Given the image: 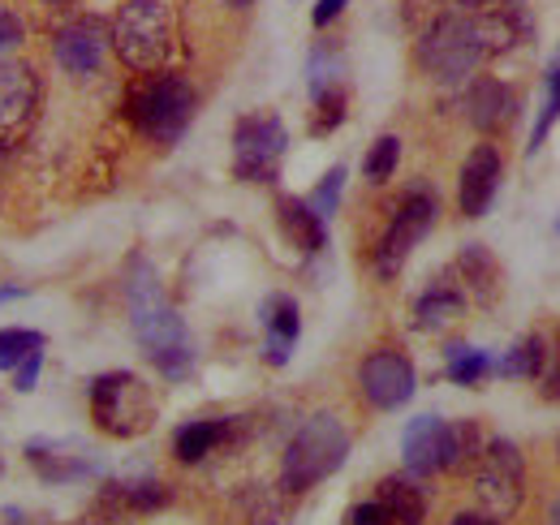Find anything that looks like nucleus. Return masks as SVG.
I'll return each instance as SVG.
<instances>
[{
	"mask_svg": "<svg viewBox=\"0 0 560 525\" xmlns=\"http://www.w3.org/2000/svg\"><path fill=\"white\" fill-rule=\"evenodd\" d=\"M126 298H130V324L139 336L142 353L155 362V371L164 380H186L195 371V345H190V331L182 324V315L168 306L155 271L147 262L130 267V280H126Z\"/></svg>",
	"mask_w": 560,
	"mask_h": 525,
	"instance_id": "obj_1",
	"label": "nucleus"
},
{
	"mask_svg": "<svg viewBox=\"0 0 560 525\" xmlns=\"http://www.w3.org/2000/svg\"><path fill=\"white\" fill-rule=\"evenodd\" d=\"M346 457H350V431L341 427V418L337 413H311L293 431V440L280 457V491L302 495V491L319 487L328 474H337L346 465Z\"/></svg>",
	"mask_w": 560,
	"mask_h": 525,
	"instance_id": "obj_2",
	"label": "nucleus"
},
{
	"mask_svg": "<svg viewBox=\"0 0 560 525\" xmlns=\"http://www.w3.org/2000/svg\"><path fill=\"white\" fill-rule=\"evenodd\" d=\"M117 57L139 73H151L173 52V9L164 0H126L113 22Z\"/></svg>",
	"mask_w": 560,
	"mask_h": 525,
	"instance_id": "obj_3",
	"label": "nucleus"
},
{
	"mask_svg": "<svg viewBox=\"0 0 560 525\" xmlns=\"http://www.w3.org/2000/svg\"><path fill=\"white\" fill-rule=\"evenodd\" d=\"M130 121L151 142H177L195 121V86L177 73H155L130 95Z\"/></svg>",
	"mask_w": 560,
	"mask_h": 525,
	"instance_id": "obj_4",
	"label": "nucleus"
},
{
	"mask_svg": "<svg viewBox=\"0 0 560 525\" xmlns=\"http://www.w3.org/2000/svg\"><path fill=\"white\" fill-rule=\"evenodd\" d=\"M488 52H483V39H479V26L475 18H462V13H440L427 35L419 39V66L435 78V82H462L470 78V69L479 66Z\"/></svg>",
	"mask_w": 560,
	"mask_h": 525,
	"instance_id": "obj_5",
	"label": "nucleus"
},
{
	"mask_svg": "<svg viewBox=\"0 0 560 525\" xmlns=\"http://www.w3.org/2000/svg\"><path fill=\"white\" fill-rule=\"evenodd\" d=\"M91 413L95 427L117 435V440H135L155 422V396L130 371H108L91 384Z\"/></svg>",
	"mask_w": 560,
	"mask_h": 525,
	"instance_id": "obj_6",
	"label": "nucleus"
},
{
	"mask_svg": "<svg viewBox=\"0 0 560 525\" xmlns=\"http://www.w3.org/2000/svg\"><path fill=\"white\" fill-rule=\"evenodd\" d=\"M435 211H440V198H435L431 186H415V190L401 195L393 220H388V229H384V242L375 250V276L380 280H393L406 267V259L415 255V246L431 233Z\"/></svg>",
	"mask_w": 560,
	"mask_h": 525,
	"instance_id": "obj_7",
	"label": "nucleus"
},
{
	"mask_svg": "<svg viewBox=\"0 0 560 525\" xmlns=\"http://www.w3.org/2000/svg\"><path fill=\"white\" fill-rule=\"evenodd\" d=\"M475 491L495 517H509L526 500V460L513 440H491L475 465Z\"/></svg>",
	"mask_w": 560,
	"mask_h": 525,
	"instance_id": "obj_8",
	"label": "nucleus"
},
{
	"mask_svg": "<svg viewBox=\"0 0 560 525\" xmlns=\"http://www.w3.org/2000/svg\"><path fill=\"white\" fill-rule=\"evenodd\" d=\"M284 147H289V138H284L280 117H272V113L242 117L233 130V173L242 182H272Z\"/></svg>",
	"mask_w": 560,
	"mask_h": 525,
	"instance_id": "obj_9",
	"label": "nucleus"
},
{
	"mask_svg": "<svg viewBox=\"0 0 560 525\" xmlns=\"http://www.w3.org/2000/svg\"><path fill=\"white\" fill-rule=\"evenodd\" d=\"M358 384H362V396H366L375 409H401V405L415 396V388H419L410 358L397 353V349L371 353V358L358 366Z\"/></svg>",
	"mask_w": 560,
	"mask_h": 525,
	"instance_id": "obj_10",
	"label": "nucleus"
},
{
	"mask_svg": "<svg viewBox=\"0 0 560 525\" xmlns=\"http://www.w3.org/2000/svg\"><path fill=\"white\" fill-rule=\"evenodd\" d=\"M401 457L406 469L415 478H431L440 469L453 465V422L435 418V413H419L410 427H406V440H401Z\"/></svg>",
	"mask_w": 560,
	"mask_h": 525,
	"instance_id": "obj_11",
	"label": "nucleus"
},
{
	"mask_svg": "<svg viewBox=\"0 0 560 525\" xmlns=\"http://www.w3.org/2000/svg\"><path fill=\"white\" fill-rule=\"evenodd\" d=\"M500 190V151L495 147H475L462 164V182H457V198L466 215H488L491 198Z\"/></svg>",
	"mask_w": 560,
	"mask_h": 525,
	"instance_id": "obj_12",
	"label": "nucleus"
},
{
	"mask_svg": "<svg viewBox=\"0 0 560 525\" xmlns=\"http://www.w3.org/2000/svg\"><path fill=\"white\" fill-rule=\"evenodd\" d=\"M39 104V78L31 66H0V133L26 130Z\"/></svg>",
	"mask_w": 560,
	"mask_h": 525,
	"instance_id": "obj_13",
	"label": "nucleus"
},
{
	"mask_svg": "<svg viewBox=\"0 0 560 525\" xmlns=\"http://www.w3.org/2000/svg\"><path fill=\"white\" fill-rule=\"evenodd\" d=\"M475 26H479V39H483V52L495 57V52H509L522 39H530V9L522 0H504L495 9H483L475 18Z\"/></svg>",
	"mask_w": 560,
	"mask_h": 525,
	"instance_id": "obj_14",
	"label": "nucleus"
},
{
	"mask_svg": "<svg viewBox=\"0 0 560 525\" xmlns=\"http://www.w3.org/2000/svg\"><path fill=\"white\" fill-rule=\"evenodd\" d=\"M52 52H57V66L66 69V73L91 78L100 69V61H104V35H100L95 22H73V26H66L57 35Z\"/></svg>",
	"mask_w": 560,
	"mask_h": 525,
	"instance_id": "obj_15",
	"label": "nucleus"
},
{
	"mask_svg": "<svg viewBox=\"0 0 560 525\" xmlns=\"http://www.w3.org/2000/svg\"><path fill=\"white\" fill-rule=\"evenodd\" d=\"M513 113H517V104H513V91L504 86V82H495V78H479L475 86H470V95H466V117H470V126L475 130H500L504 121H513Z\"/></svg>",
	"mask_w": 560,
	"mask_h": 525,
	"instance_id": "obj_16",
	"label": "nucleus"
},
{
	"mask_svg": "<svg viewBox=\"0 0 560 525\" xmlns=\"http://www.w3.org/2000/svg\"><path fill=\"white\" fill-rule=\"evenodd\" d=\"M168 491L155 478H135V482H108L100 495V509H113L117 517H135V513H151L164 509Z\"/></svg>",
	"mask_w": 560,
	"mask_h": 525,
	"instance_id": "obj_17",
	"label": "nucleus"
},
{
	"mask_svg": "<svg viewBox=\"0 0 560 525\" xmlns=\"http://www.w3.org/2000/svg\"><path fill=\"white\" fill-rule=\"evenodd\" d=\"M264 328H268L264 358H268L272 366H284L289 353H293V340H298V331H302V319H298L293 298H272V302L264 306Z\"/></svg>",
	"mask_w": 560,
	"mask_h": 525,
	"instance_id": "obj_18",
	"label": "nucleus"
},
{
	"mask_svg": "<svg viewBox=\"0 0 560 525\" xmlns=\"http://www.w3.org/2000/svg\"><path fill=\"white\" fill-rule=\"evenodd\" d=\"M462 315H466V298H462V289H457L453 280L431 284V289L419 298V306H415V324H419L422 331L453 328Z\"/></svg>",
	"mask_w": 560,
	"mask_h": 525,
	"instance_id": "obj_19",
	"label": "nucleus"
},
{
	"mask_svg": "<svg viewBox=\"0 0 560 525\" xmlns=\"http://www.w3.org/2000/svg\"><path fill=\"white\" fill-rule=\"evenodd\" d=\"M280 229L289 233V242L298 246V250H324V242H328V229H324V215L311 207V202H302V198H280Z\"/></svg>",
	"mask_w": 560,
	"mask_h": 525,
	"instance_id": "obj_20",
	"label": "nucleus"
},
{
	"mask_svg": "<svg viewBox=\"0 0 560 525\" xmlns=\"http://www.w3.org/2000/svg\"><path fill=\"white\" fill-rule=\"evenodd\" d=\"M229 435H233V422H215V418L186 422V427H177V435H173V453H177V460L195 465V460H203L208 453H215Z\"/></svg>",
	"mask_w": 560,
	"mask_h": 525,
	"instance_id": "obj_21",
	"label": "nucleus"
},
{
	"mask_svg": "<svg viewBox=\"0 0 560 525\" xmlns=\"http://www.w3.org/2000/svg\"><path fill=\"white\" fill-rule=\"evenodd\" d=\"M375 500L397 517V525H422V517H427V500H422L419 482H410V478H401V474L384 478Z\"/></svg>",
	"mask_w": 560,
	"mask_h": 525,
	"instance_id": "obj_22",
	"label": "nucleus"
},
{
	"mask_svg": "<svg viewBox=\"0 0 560 525\" xmlns=\"http://www.w3.org/2000/svg\"><path fill=\"white\" fill-rule=\"evenodd\" d=\"M237 509H242V525H289V513H284L280 491L277 487H264V482L242 487Z\"/></svg>",
	"mask_w": 560,
	"mask_h": 525,
	"instance_id": "obj_23",
	"label": "nucleus"
},
{
	"mask_svg": "<svg viewBox=\"0 0 560 525\" xmlns=\"http://www.w3.org/2000/svg\"><path fill=\"white\" fill-rule=\"evenodd\" d=\"M544 362H548V340L544 336H526L522 345H513L500 358V375H509V380H539Z\"/></svg>",
	"mask_w": 560,
	"mask_h": 525,
	"instance_id": "obj_24",
	"label": "nucleus"
},
{
	"mask_svg": "<svg viewBox=\"0 0 560 525\" xmlns=\"http://www.w3.org/2000/svg\"><path fill=\"white\" fill-rule=\"evenodd\" d=\"M491 371V358L483 349H475V345H462V340H453L448 345V380L453 384H462V388H475V384H483Z\"/></svg>",
	"mask_w": 560,
	"mask_h": 525,
	"instance_id": "obj_25",
	"label": "nucleus"
},
{
	"mask_svg": "<svg viewBox=\"0 0 560 525\" xmlns=\"http://www.w3.org/2000/svg\"><path fill=\"white\" fill-rule=\"evenodd\" d=\"M26 457L35 460V469L48 478V482H73V478H82V474H91L95 465L82 457H61V453H52L48 444H31L26 448Z\"/></svg>",
	"mask_w": 560,
	"mask_h": 525,
	"instance_id": "obj_26",
	"label": "nucleus"
},
{
	"mask_svg": "<svg viewBox=\"0 0 560 525\" xmlns=\"http://www.w3.org/2000/svg\"><path fill=\"white\" fill-rule=\"evenodd\" d=\"M457 262H462V271H466V284L475 289V302H483V306H488L491 298H495V276H500L495 259H491L483 246H470Z\"/></svg>",
	"mask_w": 560,
	"mask_h": 525,
	"instance_id": "obj_27",
	"label": "nucleus"
},
{
	"mask_svg": "<svg viewBox=\"0 0 560 525\" xmlns=\"http://www.w3.org/2000/svg\"><path fill=\"white\" fill-rule=\"evenodd\" d=\"M397 160H401V138H397V133H384V138L366 151V160H362L366 182H371V186H384V182L397 173Z\"/></svg>",
	"mask_w": 560,
	"mask_h": 525,
	"instance_id": "obj_28",
	"label": "nucleus"
},
{
	"mask_svg": "<svg viewBox=\"0 0 560 525\" xmlns=\"http://www.w3.org/2000/svg\"><path fill=\"white\" fill-rule=\"evenodd\" d=\"M44 349V336L31 328H9L0 331V371H13L18 362H26L31 353Z\"/></svg>",
	"mask_w": 560,
	"mask_h": 525,
	"instance_id": "obj_29",
	"label": "nucleus"
},
{
	"mask_svg": "<svg viewBox=\"0 0 560 525\" xmlns=\"http://www.w3.org/2000/svg\"><path fill=\"white\" fill-rule=\"evenodd\" d=\"M483 431L475 427V422H453V465L448 469H475L479 465V457H483Z\"/></svg>",
	"mask_w": 560,
	"mask_h": 525,
	"instance_id": "obj_30",
	"label": "nucleus"
},
{
	"mask_svg": "<svg viewBox=\"0 0 560 525\" xmlns=\"http://www.w3.org/2000/svg\"><path fill=\"white\" fill-rule=\"evenodd\" d=\"M337 82H341V57L328 48H315L311 52V95L337 91Z\"/></svg>",
	"mask_w": 560,
	"mask_h": 525,
	"instance_id": "obj_31",
	"label": "nucleus"
},
{
	"mask_svg": "<svg viewBox=\"0 0 560 525\" xmlns=\"http://www.w3.org/2000/svg\"><path fill=\"white\" fill-rule=\"evenodd\" d=\"M341 121H346V95H341V86H337V91L315 95V121H311V133L337 130Z\"/></svg>",
	"mask_w": 560,
	"mask_h": 525,
	"instance_id": "obj_32",
	"label": "nucleus"
},
{
	"mask_svg": "<svg viewBox=\"0 0 560 525\" xmlns=\"http://www.w3.org/2000/svg\"><path fill=\"white\" fill-rule=\"evenodd\" d=\"M557 117H560V61L548 69V104H544V113H539V121H535L530 151H539V147H544V138H548V130L557 126Z\"/></svg>",
	"mask_w": 560,
	"mask_h": 525,
	"instance_id": "obj_33",
	"label": "nucleus"
},
{
	"mask_svg": "<svg viewBox=\"0 0 560 525\" xmlns=\"http://www.w3.org/2000/svg\"><path fill=\"white\" fill-rule=\"evenodd\" d=\"M341 190H346V168L337 164V168H328V173H324V182L315 186V195L306 198V202L328 220V215L337 211V202H341Z\"/></svg>",
	"mask_w": 560,
	"mask_h": 525,
	"instance_id": "obj_34",
	"label": "nucleus"
},
{
	"mask_svg": "<svg viewBox=\"0 0 560 525\" xmlns=\"http://www.w3.org/2000/svg\"><path fill=\"white\" fill-rule=\"evenodd\" d=\"M350 525H397V517H393V513H388L380 500H371V504H353Z\"/></svg>",
	"mask_w": 560,
	"mask_h": 525,
	"instance_id": "obj_35",
	"label": "nucleus"
},
{
	"mask_svg": "<svg viewBox=\"0 0 560 525\" xmlns=\"http://www.w3.org/2000/svg\"><path fill=\"white\" fill-rule=\"evenodd\" d=\"M39 362H44V349L13 366V388H18V393H31V388H35V380H39Z\"/></svg>",
	"mask_w": 560,
	"mask_h": 525,
	"instance_id": "obj_36",
	"label": "nucleus"
},
{
	"mask_svg": "<svg viewBox=\"0 0 560 525\" xmlns=\"http://www.w3.org/2000/svg\"><path fill=\"white\" fill-rule=\"evenodd\" d=\"M22 39H26V35H22V22H18L9 9H0V52H13Z\"/></svg>",
	"mask_w": 560,
	"mask_h": 525,
	"instance_id": "obj_37",
	"label": "nucleus"
},
{
	"mask_svg": "<svg viewBox=\"0 0 560 525\" xmlns=\"http://www.w3.org/2000/svg\"><path fill=\"white\" fill-rule=\"evenodd\" d=\"M341 9H346V0H319L311 18H315V26H328V22H332V18L341 13Z\"/></svg>",
	"mask_w": 560,
	"mask_h": 525,
	"instance_id": "obj_38",
	"label": "nucleus"
},
{
	"mask_svg": "<svg viewBox=\"0 0 560 525\" xmlns=\"http://www.w3.org/2000/svg\"><path fill=\"white\" fill-rule=\"evenodd\" d=\"M453 525H500V517H491V513H457Z\"/></svg>",
	"mask_w": 560,
	"mask_h": 525,
	"instance_id": "obj_39",
	"label": "nucleus"
},
{
	"mask_svg": "<svg viewBox=\"0 0 560 525\" xmlns=\"http://www.w3.org/2000/svg\"><path fill=\"white\" fill-rule=\"evenodd\" d=\"M544 393H548V396H560V362H557V371L548 375V384H544Z\"/></svg>",
	"mask_w": 560,
	"mask_h": 525,
	"instance_id": "obj_40",
	"label": "nucleus"
},
{
	"mask_svg": "<svg viewBox=\"0 0 560 525\" xmlns=\"http://www.w3.org/2000/svg\"><path fill=\"white\" fill-rule=\"evenodd\" d=\"M462 9H488V4H495V0H457Z\"/></svg>",
	"mask_w": 560,
	"mask_h": 525,
	"instance_id": "obj_41",
	"label": "nucleus"
},
{
	"mask_svg": "<svg viewBox=\"0 0 560 525\" xmlns=\"http://www.w3.org/2000/svg\"><path fill=\"white\" fill-rule=\"evenodd\" d=\"M552 525H560V500L552 504Z\"/></svg>",
	"mask_w": 560,
	"mask_h": 525,
	"instance_id": "obj_42",
	"label": "nucleus"
},
{
	"mask_svg": "<svg viewBox=\"0 0 560 525\" xmlns=\"http://www.w3.org/2000/svg\"><path fill=\"white\" fill-rule=\"evenodd\" d=\"M44 4H70V0H44Z\"/></svg>",
	"mask_w": 560,
	"mask_h": 525,
	"instance_id": "obj_43",
	"label": "nucleus"
},
{
	"mask_svg": "<svg viewBox=\"0 0 560 525\" xmlns=\"http://www.w3.org/2000/svg\"><path fill=\"white\" fill-rule=\"evenodd\" d=\"M233 4H237V9H246V4H250V0H233Z\"/></svg>",
	"mask_w": 560,
	"mask_h": 525,
	"instance_id": "obj_44",
	"label": "nucleus"
},
{
	"mask_svg": "<svg viewBox=\"0 0 560 525\" xmlns=\"http://www.w3.org/2000/svg\"><path fill=\"white\" fill-rule=\"evenodd\" d=\"M557 229H560V224H557Z\"/></svg>",
	"mask_w": 560,
	"mask_h": 525,
	"instance_id": "obj_45",
	"label": "nucleus"
}]
</instances>
